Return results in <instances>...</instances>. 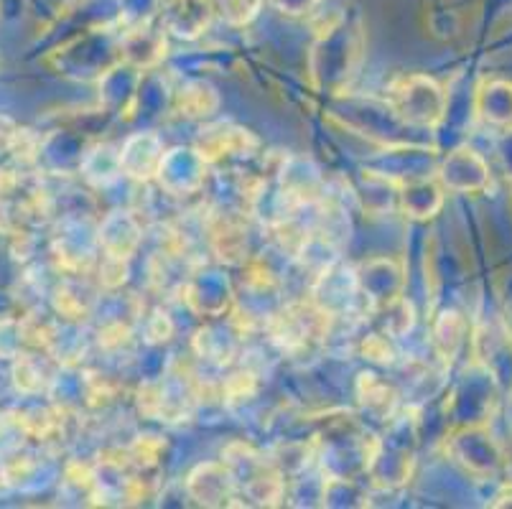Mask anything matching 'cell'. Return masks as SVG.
I'll use <instances>...</instances> for the list:
<instances>
[{"label":"cell","instance_id":"7402d4cb","mask_svg":"<svg viewBox=\"0 0 512 509\" xmlns=\"http://www.w3.org/2000/svg\"><path fill=\"white\" fill-rule=\"evenodd\" d=\"M362 349H365L367 357L372 359V362L377 364H390L395 357V349H393V342H390V336L385 334H370L365 339V344H362Z\"/></svg>","mask_w":512,"mask_h":509},{"label":"cell","instance_id":"d6986e66","mask_svg":"<svg viewBox=\"0 0 512 509\" xmlns=\"http://www.w3.org/2000/svg\"><path fill=\"white\" fill-rule=\"evenodd\" d=\"M434 342L436 349L441 352L444 359H454V354L459 352V347L464 344V334H467V326L464 319L456 311H446L434 326Z\"/></svg>","mask_w":512,"mask_h":509},{"label":"cell","instance_id":"44dd1931","mask_svg":"<svg viewBox=\"0 0 512 509\" xmlns=\"http://www.w3.org/2000/svg\"><path fill=\"white\" fill-rule=\"evenodd\" d=\"M16 382L18 387H21L23 392H29V395L44 390V387L49 385V377H46L44 370H41V359L21 357V362H18L16 367Z\"/></svg>","mask_w":512,"mask_h":509},{"label":"cell","instance_id":"ba28073f","mask_svg":"<svg viewBox=\"0 0 512 509\" xmlns=\"http://www.w3.org/2000/svg\"><path fill=\"white\" fill-rule=\"evenodd\" d=\"M186 494L204 507H225L237 499V487L230 469L222 461V464L197 466L186 479Z\"/></svg>","mask_w":512,"mask_h":509},{"label":"cell","instance_id":"6da1fadb","mask_svg":"<svg viewBox=\"0 0 512 509\" xmlns=\"http://www.w3.org/2000/svg\"><path fill=\"white\" fill-rule=\"evenodd\" d=\"M362 26L357 16L349 18L347 13H339L332 26L321 31L319 44L311 54V79L319 90H327L329 95H342L349 79L355 77L357 67L362 62Z\"/></svg>","mask_w":512,"mask_h":509},{"label":"cell","instance_id":"7a4b0ae2","mask_svg":"<svg viewBox=\"0 0 512 509\" xmlns=\"http://www.w3.org/2000/svg\"><path fill=\"white\" fill-rule=\"evenodd\" d=\"M390 107L411 128H436L446 115V95L426 74H408L390 84Z\"/></svg>","mask_w":512,"mask_h":509},{"label":"cell","instance_id":"cb8c5ba5","mask_svg":"<svg viewBox=\"0 0 512 509\" xmlns=\"http://www.w3.org/2000/svg\"><path fill=\"white\" fill-rule=\"evenodd\" d=\"M510 189H512V184H510Z\"/></svg>","mask_w":512,"mask_h":509},{"label":"cell","instance_id":"ac0fdd59","mask_svg":"<svg viewBox=\"0 0 512 509\" xmlns=\"http://www.w3.org/2000/svg\"><path fill=\"white\" fill-rule=\"evenodd\" d=\"M360 398L370 413L380 415V418H388V415H393L398 392L393 390V385L388 380H380L377 375L367 372L360 380Z\"/></svg>","mask_w":512,"mask_h":509},{"label":"cell","instance_id":"3957f363","mask_svg":"<svg viewBox=\"0 0 512 509\" xmlns=\"http://www.w3.org/2000/svg\"><path fill=\"white\" fill-rule=\"evenodd\" d=\"M161 189L171 196H189L199 191L207 179V158L197 148H176L164 153V161L156 174Z\"/></svg>","mask_w":512,"mask_h":509},{"label":"cell","instance_id":"4fadbf2b","mask_svg":"<svg viewBox=\"0 0 512 509\" xmlns=\"http://www.w3.org/2000/svg\"><path fill=\"white\" fill-rule=\"evenodd\" d=\"M398 202L400 209H403L408 217H434V214L444 207V186L431 181L428 176L408 179L398 186Z\"/></svg>","mask_w":512,"mask_h":509},{"label":"cell","instance_id":"e0dca14e","mask_svg":"<svg viewBox=\"0 0 512 509\" xmlns=\"http://www.w3.org/2000/svg\"><path fill=\"white\" fill-rule=\"evenodd\" d=\"M220 100H217V92L204 82H189L184 84L176 95V107L184 118H207L217 110Z\"/></svg>","mask_w":512,"mask_h":509},{"label":"cell","instance_id":"9c48e42d","mask_svg":"<svg viewBox=\"0 0 512 509\" xmlns=\"http://www.w3.org/2000/svg\"><path fill=\"white\" fill-rule=\"evenodd\" d=\"M258 148V140L245 128H237L232 123H217L202 130L197 140V151L209 161L217 158H248Z\"/></svg>","mask_w":512,"mask_h":509},{"label":"cell","instance_id":"ffe728a7","mask_svg":"<svg viewBox=\"0 0 512 509\" xmlns=\"http://www.w3.org/2000/svg\"><path fill=\"white\" fill-rule=\"evenodd\" d=\"M214 13H220V18L230 26H248L255 16H258L263 0H212Z\"/></svg>","mask_w":512,"mask_h":509},{"label":"cell","instance_id":"2e32d148","mask_svg":"<svg viewBox=\"0 0 512 509\" xmlns=\"http://www.w3.org/2000/svg\"><path fill=\"white\" fill-rule=\"evenodd\" d=\"M477 110L487 123L512 125V84L497 79L482 84L477 92Z\"/></svg>","mask_w":512,"mask_h":509},{"label":"cell","instance_id":"7c38bea8","mask_svg":"<svg viewBox=\"0 0 512 509\" xmlns=\"http://www.w3.org/2000/svg\"><path fill=\"white\" fill-rule=\"evenodd\" d=\"M141 224L130 212H113L105 222L100 224V235H97V242H100L102 252L107 258H120L130 260L136 247L141 245Z\"/></svg>","mask_w":512,"mask_h":509},{"label":"cell","instance_id":"5b68a950","mask_svg":"<svg viewBox=\"0 0 512 509\" xmlns=\"http://www.w3.org/2000/svg\"><path fill=\"white\" fill-rule=\"evenodd\" d=\"M166 56V31L153 23H136L120 36V59L138 72H151Z\"/></svg>","mask_w":512,"mask_h":509},{"label":"cell","instance_id":"8fae6325","mask_svg":"<svg viewBox=\"0 0 512 509\" xmlns=\"http://www.w3.org/2000/svg\"><path fill=\"white\" fill-rule=\"evenodd\" d=\"M439 181L444 189L451 191H482L484 186L490 184V168L482 158L477 156L469 148H459V151L451 153L439 168Z\"/></svg>","mask_w":512,"mask_h":509},{"label":"cell","instance_id":"603a6c76","mask_svg":"<svg viewBox=\"0 0 512 509\" xmlns=\"http://www.w3.org/2000/svg\"><path fill=\"white\" fill-rule=\"evenodd\" d=\"M319 0H273V6L286 16H306Z\"/></svg>","mask_w":512,"mask_h":509},{"label":"cell","instance_id":"30bf717a","mask_svg":"<svg viewBox=\"0 0 512 509\" xmlns=\"http://www.w3.org/2000/svg\"><path fill=\"white\" fill-rule=\"evenodd\" d=\"M357 286L372 308L403 296V270L393 260H370L357 270Z\"/></svg>","mask_w":512,"mask_h":509},{"label":"cell","instance_id":"277c9868","mask_svg":"<svg viewBox=\"0 0 512 509\" xmlns=\"http://www.w3.org/2000/svg\"><path fill=\"white\" fill-rule=\"evenodd\" d=\"M314 303L316 308H321L324 314L337 319L349 308V303L355 301V296L360 293V286H357V273L347 265L332 263L316 275L314 283Z\"/></svg>","mask_w":512,"mask_h":509},{"label":"cell","instance_id":"5bb4252c","mask_svg":"<svg viewBox=\"0 0 512 509\" xmlns=\"http://www.w3.org/2000/svg\"><path fill=\"white\" fill-rule=\"evenodd\" d=\"M454 456L474 474H492L502 464L500 448L477 428H469L462 438H456Z\"/></svg>","mask_w":512,"mask_h":509},{"label":"cell","instance_id":"52a82bcc","mask_svg":"<svg viewBox=\"0 0 512 509\" xmlns=\"http://www.w3.org/2000/svg\"><path fill=\"white\" fill-rule=\"evenodd\" d=\"M161 161H164V143L156 133L130 135L120 148V171L141 184L156 179Z\"/></svg>","mask_w":512,"mask_h":509},{"label":"cell","instance_id":"9a60e30c","mask_svg":"<svg viewBox=\"0 0 512 509\" xmlns=\"http://www.w3.org/2000/svg\"><path fill=\"white\" fill-rule=\"evenodd\" d=\"M79 168H82V174L92 186H110L123 176V171H120V148L110 146V143H100V146H95L90 153L82 156Z\"/></svg>","mask_w":512,"mask_h":509},{"label":"cell","instance_id":"8992f818","mask_svg":"<svg viewBox=\"0 0 512 509\" xmlns=\"http://www.w3.org/2000/svg\"><path fill=\"white\" fill-rule=\"evenodd\" d=\"M212 16V0H161L158 6L161 28L186 41L199 39L212 23Z\"/></svg>","mask_w":512,"mask_h":509}]
</instances>
